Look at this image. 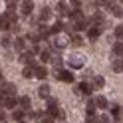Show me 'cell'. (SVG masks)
I'll list each match as a JSON object with an SVG mask.
<instances>
[{
  "label": "cell",
  "mask_w": 123,
  "mask_h": 123,
  "mask_svg": "<svg viewBox=\"0 0 123 123\" xmlns=\"http://www.w3.org/2000/svg\"><path fill=\"white\" fill-rule=\"evenodd\" d=\"M20 123H26V121H20Z\"/></svg>",
  "instance_id": "obj_49"
},
{
  "label": "cell",
  "mask_w": 123,
  "mask_h": 123,
  "mask_svg": "<svg viewBox=\"0 0 123 123\" xmlns=\"http://www.w3.org/2000/svg\"><path fill=\"white\" fill-rule=\"evenodd\" d=\"M58 105H60V101H58L56 97H48V107H46V111H48V115L54 117V119H56V115H58V111H60Z\"/></svg>",
  "instance_id": "obj_3"
},
{
  "label": "cell",
  "mask_w": 123,
  "mask_h": 123,
  "mask_svg": "<svg viewBox=\"0 0 123 123\" xmlns=\"http://www.w3.org/2000/svg\"><path fill=\"white\" fill-rule=\"evenodd\" d=\"M40 52H42V46L40 44H34L32 46V54H38V56H40Z\"/></svg>",
  "instance_id": "obj_40"
},
{
  "label": "cell",
  "mask_w": 123,
  "mask_h": 123,
  "mask_svg": "<svg viewBox=\"0 0 123 123\" xmlns=\"http://www.w3.org/2000/svg\"><path fill=\"white\" fill-rule=\"evenodd\" d=\"M111 113H113V117L117 119V121L123 117V111H121V107H119V105H111Z\"/></svg>",
  "instance_id": "obj_26"
},
{
  "label": "cell",
  "mask_w": 123,
  "mask_h": 123,
  "mask_svg": "<svg viewBox=\"0 0 123 123\" xmlns=\"http://www.w3.org/2000/svg\"><path fill=\"white\" fill-rule=\"evenodd\" d=\"M89 26H91V20H87V18H80L78 22H74V30L75 32H81V30H86Z\"/></svg>",
  "instance_id": "obj_11"
},
{
  "label": "cell",
  "mask_w": 123,
  "mask_h": 123,
  "mask_svg": "<svg viewBox=\"0 0 123 123\" xmlns=\"http://www.w3.org/2000/svg\"><path fill=\"white\" fill-rule=\"evenodd\" d=\"M113 72H117V74H123V58H117V60H113Z\"/></svg>",
  "instance_id": "obj_22"
},
{
  "label": "cell",
  "mask_w": 123,
  "mask_h": 123,
  "mask_svg": "<svg viewBox=\"0 0 123 123\" xmlns=\"http://www.w3.org/2000/svg\"><path fill=\"white\" fill-rule=\"evenodd\" d=\"M0 30H10V20L6 16H0Z\"/></svg>",
  "instance_id": "obj_31"
},
{
  "label": "cell",
  "mask_w": 123,
  "mask_h": 123,
  "mask_svg": "<svg viewBox=\"0 0 123 123\" xmlns=\"http://www.w3.org/2000/svg\"><path fill=\"white\" fill-rule=\"evenodd\" d=\"M20 60L24 62L28 68H36V66H38V64H36V58H34V54H32V52H22Z\"/></svg>",
  "instance_id": "obj_6"
},
{
  "label": "cell",
  "mask_w": 123,
  "mask_h": 123,
  "mask_svg": "<svg viewBox=\"0 0 123 123\" xmlns=\"http://www.w3.org/2000/svg\"><path fill=\"white\" fill-rule=\"evenodd\" d=\"M40 60H42V64L50 62V60H52V54H50V50H42V52H40Z\"/></svg>",
  "instance_id": "obj_29"
},
{
  "label": "cell",
  "mask_w": 123,
  "mask_h": 123,
  "mask_svg": "<svg viewBox=\"0 0 123 123\" xmlns=\"http://www.w3.org/2000/svg\"><path fill=\"white\" fill-rule=\"evenodd\" d=\"M0 95H2V97L16 95V83H12V81H2V83H0Z\"/></svg>",
  "instance_id": "obj_1"
},
{
  "label": "cell",
  "mask_w": 123,
  "mask_h": 123,
  "mask_svg": "<svg viewBox=\"0 0 123 123\" xmlns=\"http://www.w3.org/2000/svg\"><path fill=\"white\" fill-rule=\"evenodd\" d=\"M109 10H111L113 16H117V18L123 16V6H119V4H111V6H109Z\"/></svg>",
  "instance_id": "obj_23"
},
{
  "label": "cell",
  "mask_w": 123,
  "mask_h": 123,
  "mask_svg": "<svg viewBox=\"0 0 123 123\" xmlns=\"http://www.w3.org/2000/svg\"><path fill=\"white\" fill-rule=\"evenodd\" d=\"M12 42H14V40L10 38V34H4V36H2V40H0V44H2L4 48H10V46H12Z\"/></svg>",
  "instance_id": "obj_28"
},
{
  "label": "cell",
  "mask_w": 123,
  "mask_h": 123,
  "mask_svg": "<svg viewBox=\"0 0 123 123\" xmlns=\"http://www.w3.org/2000/svg\"><path fill=\"white\" fill-rule=\"evenodd\" d=\"M56 80L58 81H64V83H72L74 81V75H72V72H68V70H60L58 75H56Z\"/></svg>",
  "instance_id": "obj_8"
},
{
  "label": "cell",
  "mask_w": 123,
  "mask_h": 123,
  "mask_svg": "<svg viewBox=\"0 0 123 123\" xmlns=\"http://www.w3.org/2000/svg\"><path fill=\"white\" fill-rule=\"evenodd\" d=\"M52 62H54V68H56V70L60 72V70H62V66H64V60H62L60 56H54V58H52Z\"/></svg>",
  "instance_id": "obj_32"
},
{
  "label": "cell",
  "mask_w": 123,
  "mask_h": 123,
  "mask_svg": "<svg viewBox=\"0 0 123 123\" xmlns=\"http://www.w3.org/2000/svg\"><path fill=\"white\" fill-rule=\"evenodd\" d=\"M86 113H95V99H89L86 105Z\"/></svg>",
  "instance_id": "obj_34"
},
{
  "label": "cell",
  "mask_w": 123,
  "mask_h": 123,
  "mask_svg": "<svg viewBox=\"0 0 123 123\" xmlns=\"http://www.w3.org/2000/svg\"><path fill=\"white\" fill-rule=\"evenodd\" d=\"M91 91H93V86H91L89 81H81L80 86L74 89V93H78V95H81V93H83V95H89Z\"/></svg>",
  "instance_id": "obj_4"
},
{
  "label": "cell",
  "mask_w": 123,
  "mask_h": 123,
  "mask_svg": "<svg viewBox=\"0 0 123 123\" xmlns=\"http://www.w3.org/2000/svg\"><path fill=\"white\" fill-rule=\"evenodd\" d=\"M121 2H123V0H121Z\"/></svg>",
  "instance_id": "obj_50"
},
{
  "label": "cell",
  "mask_w": 123,
  "mask_h": 123,
  "mask_svg": "<svg viewBox=\"0 0 123 123\" xmlns=\"http://www.w3.org/2000/svg\"><path fill=\"white\" fill-rule=\"evenodd\" d=\"M30 117L32 119H42V113L40 111H30Z\"/></svg>",
  "instance_id": "obj_41"
},
{
  "label": "cell",
  "mask_w": 123,
  "mask_h": 123,
  "mask_svg": "<svg viewBox=\"0 0 123 123\" xmlns=\"http://www.w3.org/2000/svg\"><path fill=\"white\" fill-rule=\"evenodd\" d=\"M113 54H115V56H119V58H123V42L121 40L113 46Z\"/></svg>",
  "instance_id": "obj_27"
},
{
  "label": "cell",
  "mask_w": 123,
  "mask_h": 123,
  "mask_svg": "<svg viewBox=\"0 0 123 123\" xmlns=\"http://www.w3.org/2000/svg\"><path fill=\"white\" fill-rule=\"evenodd\" d=\"M91 86H93L95 89H101L105 86V80L101 78V75H93V80H91Z\"/></svg>",
  "instance_id": "obj_20"
},
{
  "label": "cell",
  "mask_w": 123,
  "mask_h": 123,
  "mask_svg": "<svg viewBox=\"0 0 123 123\" xmlns=\"http://www.w3.org/2000/svg\"><path fill=\"white\" fill-rule=\"evenodd\" d=\"M50 18H52V8H50V6H42L38 20H40V22H46V20H50Z\"/></svg>",
  "instance_id": "obj_16"
},
{
  "label": "cell",
  "mask_w": 123,
  "mask_h": 123,
  "mask_svg": "<svg viewBox=\"0 0 123 123\" xmlns=\"http://www.w3.org/2000/svg\"><path fill=\"white\" fill-rule=\"evenodd\" d=\"M97 123H111V119H109V115H99V117H97Z\"/></svg>",
  "instance_id": "obj_37"
},
{
  "label": "cell",
  "mask_w": 123,
  "mask_h": 123,
  "mask_svg": "<svg viewBox=\"0 0 123 123\" xmlns=\"http://www.w3.org/2000/svg\"><path fill=\"white\" fill-rule=\"evenodd\" d=\"M101 32H103V30L99 28V26H89V30H87V38L93 42V40H97V38L101 36Z\"/></svg>",
  "instance_id": "obj_14"
},
{
  "label": "cell",
  "mask_w": 123,
  "mask_h": 123,
  "mask_svg": "<svg viewBox=\"0 0 123 123\" xmlns=\"http://www.w3.org/2000/svg\"><path fill=\"white\" fill-rule=\"evenodd\" d=\"M22 75H24L26 80H30V78H34V68H24V70H22Z\"/></svg>",
  "instance_id": "obj_33"
},
{
  "label": "cell",
  "mask_w": 123,
  "mask_h": 123,
  "mask_svg": "<svg viewBox=\"0 0 123 123\" xmlns=\"http://www.w3.org/2000/svg\"><path fill=\"white\" fill-rule=\"evenodd\" d=\"M95 107H99V109H107V97L97 95L95 97Z\"/></svg>",
  "instance_id": "obj_24"
},
{
  "label": "cell",
  "mask_w": 123,
  "mask_h": 123,
  "mask_svg": "<svg viewBox=\"0 0 123 123\" xmlns=\"http://www.w3.org/2000/svg\"><path fill=\"white\" fill-rule=\"evenodd\" d=\"M86 121L87 123H95L97 121V115L95 113H86Z\"/></svg>",
  "instance_id": "obj_36"
},
{
  "label": "cell",
  "mask_w": 123,
  "mask_h": 123,
  "mask_svg": "<svg viewBox=\"0 0 123 123\" xmlns=\"http://www.w3.org/2000/svg\"><path fill=\"white\" fill-rule=\"evenodd\" d=\"M68 16H70V20H72V22H78L80 18H83V14H81V10H80V8H74V10H70V14H68Z\"/></svg>",
  "instance_id": "obj_21"
},
{
  "label": "cell",
  "mask_w": 123,
  "mask_h": 123,
  "mask_svg": "<svg viewBox=\"0 0 123 123\" xmlns=\"http://www.w3.org/2000/svg\"><path fill=\"white\" fill-rule=\"evenodd\" d=\"M115 38H117V40H121V42H123V24H119V26H115Z\"/></svg>",
  "instance_id": "obj_35"
},
{
  "label": "cell",
  "mask_w": 123,
  "mask_h": 123,
  "mask_svg": "<svg viewBox=\"0 0 123 123\" xmlns=\"http://www.w3.org/2000/svg\"><path fill=\"white\" fill-rule=\"evenodd\" d=\"M10 30H12V32H14V34H18V32H20V30H22V26L18 24V22H14V24H10Z\"/></svg>",
  "instance_id": "obj_39"
},
{
  "label": "cell",
  "mask_w": 123,
  "mask_h": 123,
  "mask_svg": "<svg viewBox=\"0 0 123 123\" xmlns=\"http://www.w3.org/2000/svg\"><path fill=\"white\" fill-rule=\"evenodd\" d=\"M56 14H58L60 18H66L68 14H70V6H68L64 0H60V2H58V6H56Z\"/></svg>",
  "instance_id": "obj_9"
},
{
  "label": "cell",
  "mask_w": 123,
  "mask_h": 123,
  "mask_svg": "<svg viewBox=\"0 0 123 123\" xmlns=\"http://www.w3.org/2000/svg\"><path fill=\"white\" fill-rule=\"evenodd\" d=\"M72 44H74V46H83V38H81L78 32H74V36H72Z\"/></svg>",
  "instance_id": "obj_30"
},
{
  "label": "cell",
  "mask_w": 123,
  "mask_h": 123,
  "mask_svg": "<svg viewBox=\"0 0 123 123\" xmlns=\"http://www.w3.org/2000/svg\"><path fill=\"white\" fill-rule=\"evenodd\" d=\"M56 119H60V121H64V119H66V113H64V111L60 109V111H58V115H56Z\"/></svg>",
  "instance_id": "obj_42"
},
{
  "label": "cell",
  "mask_w": 123,
  "mask_h": 123,
  "mask_svg": "<svg viewBox=\"0 0 123 123\" xmlns=\"http://www.w3.org/2000/svg\"><path fill=\"white\" fill-rule=\"evenodd\" d=\"M52 119H54V117H50V115H46V117H42V121H40V123H52Z\"/></svg>",
  "instance_id": "obj_43"
},
{
  "label": "cell",
  "mask_w": 123,
  "mask_h": 123,
  "mask_svg": "<svg viewBox=\"0 0 123 123\" xmlns=\"http://www.w3.org/2000/svg\"><path fill=\"white\" fill-rule=\"evenodd\" d=\"M34 78H38V80H46V78H48V70H46V66L42 64V66H36L34 68Z\"/></svg>",
  "instance_id": "obj_12"
},
{
  "label": "cell",
  "mask_w": 123,
  "mask_h": 123,
  "mask_svg": "<svg viewBox=\"0 0 123 123\" xmlns=\"http://www.w3.org/2000/svg\"><path fill=\"white\" fill-rule=\"evenodd\" d=\"M99 6H103V8H109V6L113 4V0H97Z\"/></svg>",
  "instance_id": "obj_38"
},
{
  "label": "cell",
  "mask_w": 123,
  "mask_h": 123,
  "mask_svg": "<svg viewBox=\"0 0 123 123\" xmlns=\"http://www.w3.org/2000/svg\"><path fill=\"white\" fill-rule=\"evenodd\" d=\"M12 46H14V50L16 52H26V38H22V36H16L14 38V42H12Z\"/></svg>",
  "instance_id": "obj_10"
},
{
  "label": "cell",
  "mask_w": 123,
  "mask_h": 123,
  "mask_svg": "<svg viewBox=\"0 0 123 123\" xmlns=\"http://www.w3.org/2000/svg\"><path fill=\"white\" fill-rule=\"evenodd\" d=\"M18 99H20V109L28 111V109H30V105H32V99H30L28 95H22V97H18Z\"/></svg>",
  "instance_id": "obj_19"
},
{
  "label": "cell",
  "mask_w": 123,
  "mask_h": 123,
  "mask_svg": "<svg viewBox=\"0 0 123 123\" xmlns=\"http://www.w3.org/2000/svg\"><path fill=\"white\" fill-rule=\"evenodd\" d=\"M20 12H22V16H24V18L32 16V12H34V2H32V0H24V2H22Z\"/></svg>",
  "instance_id": "obj_7"
},
{
  "label": "cell",
  "mask_w": 123,
  "mask_h": 123,
  "mask_svg": "<svg viewBox=\"0 0 123 123\" xmlns=\"http://www.w3.org/2000/svg\"><path fill=\"white\" fill-rule=\"evenodd\" d=\"M10 119L12 121H24L26 119V111L24 109H20V107H16V109H12V115H10Z\"/></svg>",
  "instance_id": "obj_13"
},
{
  "label": "cell",
  "mask_w": 123,
  "mask_h": 123,
  "mask_svg": "<svg viewBox=\"0 0 123 123\" xmlns=\"http://www.w3.org/2000/svg\"><path fill=\"white\" fill-rule=\"evenodd\" d=\"M64 28H66V26H64V22H60V20H58L50 30H52V34H62V32H64Z\"/></svg>",
  "instance_id": "obj_25"
},
{
  "label": "cell",
  "mask_w": 123,
  "mask_h": 123,
  "mask_svg": "<svg viewBox=\"0 0 123 123\" xmlns=\"http://www.w3.org/2000/svg\"><path fill=\"white\" fill-rule=\"evenodd\" d=\"M12 2H24V0H12Z\"/></svg>",
  "instance_id": "obj_48"
},
{
  "label": "cell",
  "mask_w": 123,
  "mask_h": 123,
  "mask_svg": "<svg viewBox=\"0 0 123 123\" xmlns=\"http://www.w3.org/2000/svg\"><path fill=\"white\" fill-rule=\"evenodd\" d=\"M70 66L75 68V70H80V68L86 66V58H83L81 54H74V56L70 58Z\"/></svg>",
  "instance_id": "obj_5"
},
{
  "label": "cell",
  "mask_w": 123,
  "mask_h": 123,
  "mask_svg": "<svg viewBox=\"0 0 123 123\" xmlns=\"http://www.w3.org/2000/svg\"><path fill=\"white\" fill-rule=\"evenodd\" d=\"M4 81V75H2V72H0V83H2Z\"/></svg>",
  "instance_id": "obj_47"
},
{
  "label": "cell",
  "mask_w": 123,
  "mask_h": 123,
  "mask_svg": "<svg viewBox=\"0 0 123 123\" xmlns=\"http://www.w3.org/2000/svg\"><path fill=\"white\" fill-rule=\"evenodd\" d=\"M4 107H8V109H16V107H20V99L14 97V95L6 97V105H4Z\"/></svg>",
  "instance_id": "obj_17"
},
{
  "label": "cell",
  "mask_w": 123,
  "mask_h": 123,
  "mask_svg": "<svg viewBox=\"0 0 123 123\" xmlns=\"http://www.w3.org/2000/svg\"><path fill=\"white\" fill-rule=\"evenodd\" d=\"M2 121H6V113H4V109H0V123Z\"/></svg>",
  "instance_id": "obj_44"
},
{
  "label": "cell",
  "mask_w": 123,
  "mask_h": 123,
  "mask_svg": "<svg viewBox=\"0 0 123 123\" xmlns=\"http://www.w3.org/2000/svg\"><path fill=\"white\" fill-rule=\"evenodd\" d=\"M38 36H40V40H46V38L52 36V30L46 24H40V26H38Z\"/></svg>",
  "instance_id": "obj_15"
},
{
  "label": "cell",
  "mask_w": 123,
  "mask_h": 123,
  "mask_svg": "<svg viewBox=\"0 0 123 123\" xmlns=\"http://www.w3.org/2000/svg\"><path fill=\"white\" fill-rule=\"evenodd\" d=\"M80 2H81V0H72V4L75 6V8H78V6H80Z\"/></svg>",
  "instance_id": "obj_46"
},
{
  "label": "cell",
  "mask_w": 123,
  "mask_h": 123,
  "mask_svg": "<svg viewBox=\"0 0 123 123\" xmlns=\"http://www.w3.org/2000/svg\"><path fill=\"white\" fill-rule=\"evenodd\" d=\"M50 91H52V89H50L48 83H42V86L38 87V95H40L42 99H48V97H50Z\"/></svg>",
  "instance_id": "obj_18"
},
{
  "label": "cell",
  "mask_w": 123,
  "mask_h": 123,
  "mask_svg": "<svg viewBox=\"0 0 123 123\" xmlns=\"http://www.w3.org/2000/svg\"><path fill=\"white\" fill-rule=\"evenodd\" d=\"M72 42V36H68V34H60L58 38H56V42H54V50H64L68 44Z\"/></svg>",
  "instance_id": "obj_2"
},
{
  "label": "cell",
  "mask_w": 123,
  "mask_h": 123,
  "mask_svg": "<svg viewBox=\"0 0 123 123\" xmlns=\"http://www.w3.org/2000/svg\"><path fill=\"white\" fill-rule=\"evenodd\" d=\"M4 105H6V97H2V95H0V109H2Z\"/></svg>",
  "instance_id": "obj_45"
}]
</instances>
